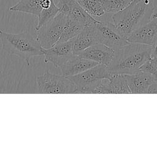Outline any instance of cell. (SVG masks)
<instances>
[{"mask_svg": "<svg viewBox=\"0 0 157 157\" xmlns=\"http://www.w3.org/2000/svg\"><path fill=\"white\" fill-rule=\"evenodd\" d=\"M94 27L98 43L115 51L129 43L127 39L115 28L112 21H99L94 24Z\"/></svg>", "mask_w": 157, "mask_h": 157, "instance_id": "obj_7", "label": "cell"}, {"mask_svg": "<svg viewBox=\"0 0 157 157\" xmlns=\"http://www.w3.org/2000/svg\"><path fill=\"white\" fill-rule=\"evenodd\" d=\"M152 47L129 42L115 51L110 64L107 66L110 75L132 74L140 72V66L151 58Z\"/></svg>", "mask_w": 157, "mask_h": 157, "instance_id": "obj_1", "label": "cell"}, {"mask_svg": "<svg viewBox=\"0 0 157 157\" xmlns=\"http://www.w3.org/2000/svg\"><path fill=\"white\" fill-rule=\"evenodd\" d=\"M155 59V67H156V69L157 71V58H154Z\"/></svg>", "mask_w": 157, "mask_h": 157, "instance_id": "obj_26", "label": "cell"}, {"mask_svg": "<svg viewBox=\"0 0 157 157\" xmlns=\"http://www.w3.org/2000/svg\"><path fill=\"white\" fill-rule=\"evenodd\" d=\"M151 0H132L121 11L112 15L115 28L126 39L134 30L147 23L154 13Z\"/></svg>", "mask_w": 157, "mask_h": 157, "instance_id": "obj_2", "label": "cell"}, {"mask_svg": "<svg viewBox=\"0 0 157 157\" xmlns=\"http://www.w3.org/2000/svg\"><path fill=\"white\" fill-rule=\"evenodd\" d=\"M131 93L145 94L147 93L148 89L152 83L154 76L150 74L139 72L132 74L124 75Z\"/></svg>", "mask_w": 157, "mask_h": 157, "instance_id": "obj_12", "label": "cell"}, {"mask_svg": "<svg viewBox=\"0 0 157 157\" xmlns=\"http://www.w3.org/2000/svg\"><path fill=\"white\" fill-rule=\"evenodd\" d=\"M147 93L157 94V76H154L153 81L148 89Z\"/></svg>", "mask_w": 157, "mask_h": 157, "instance_id": "obj_24", "label": "cell"}, {"mask_svg": "<svg viewBox=\"0 0 157 157\" xmlns=\"http://www.w3.org/2000/svg\"><path fill=\"white\" fill-rule=\"evenodd\" d=\"M66 15L58 13L52 20L36 29V39L44 48H49L58 42L61 35Z\"/></svg>", "mask_w": 157, "mask_h": 157, "instance_id": "obj_6", "label": "cell"}, {"mask_svg": "<svg viewBox=\"0 0 157 157\" xmlns=\"http://www.w3.org/2000/svg\"><path fill=\"white\" fill-rule=\"evenodd\" d=\"M115 53V51L111 48L102 44L97 43L81 51L77 55L107 66L113 59Z\"/></svg>", "mask_w": 157, "mask_h": 157, "instance_id": "obj_10", "label": "cell"}, {"mask_svg": "<svg viewBox=\"0 0 157 157\" xmlns=\"http://www.w3.org/2000/svg\"><path fill=\"white\" fill-rule=\"evenodd\" d=\"M111 94H129L131 91L124 75L115 74L109 77Z\"/></svg>", "mask_w": 157, "mask_h": 157, "instance_id": "obj_18", "label": "cell"}, {"mask_svg": "<svg viewBox=\"0 0 157 157\" xmlns=\"http://www.w3.org/2000/svg\"><path fill=\"white\" fill-rule=\"evenodd\" d=\"M151 58H157V40L155 43V44L151 46Z\"/></svg>", "mask_w": 157, "mask_h": 157, "instance_id": "obj_25", "label": "cell"}, {"mask_svg": "<svg viewBox=\"0 0 157 157\" xmlns=\"http://www.w3.org/2000/svg\"><path fill=\"white\" fill-rule=\"evenodd\" d=\"M94 24L84 27L74 38L73 53L74 55H77L81 51L98 43L96 36Z\"/></svg>", "mask_w": 157, "mask_h": 157, "instance_id": "obj_13", "label": "cell"}, {"mask_svg": "<svg viewBox=\"0 0 157 157\" xmlns=\"http://www.w3.org/2000/svg\"><path fill=\"white\" fill-rule=\"evenodd\" d=\"M75 1L76 0H59L56 5L59 9V13L67 15Z\"/></svg>", "mask_w": 157, "mask_h": 157, "instance_id": "obj_23", "label": "cell"}, {"mask_svg": "<svg viewBox=\"0 0 157 157\" xmlns=\"http://www.w3.org/2000/svg\"><path fill=\"white\" fill-rule=\"evenodd\" d=\"M76 1L88 13L98 21H102L106 14L101 0H76Z\"/></svg>", "mask_w": 157, "mask_h": 157, "instance_id": "obj_16", "label": "cell"}, {"mask_svg": "<svg viewBox=\"0 0 157 157\" xmlns=\"http://www.w3.org/2000/svg\"><path fill=\"white\" fill-rule=\"evenodd\" d=\"M132 0H101L102 7L106 13L113 14L127 7Z\"/></svg>", "mask_w": 157, "mask_h": 157, "instance_id": "obj_19", "label": "cell"}, {"mask_svg": "<svg viewBox=\"0 0 157 157\" xmlns=\"http://www.w3.org/2000/svg\"><path fill=\"white\" fill-rule=\"evenodd\" d=\"M140 71L146 72L153 75V76H157V71L156 69L155 59L153 58H151L146 62H145L140 67Z\"/></svg>", "mask_w": 157, "mask_h": 157, "instance_id": "obj_22", "label": "cell"}, {"mask_svg": "<svg viewBox=\"0 0 157 157\" xmlns=\"http://www.w3.org/2000/svg\"><path fill=\"white\" fill-rule=\"evenodd\" d=\"M84 27L77 21L66 15L61 35L58 42H63L74 38Z\"/></svg>", "mask_w": 157, "mask_h": 157, "instance_id": "obj_17", "label": "cell"}, {"mask_svg": "<svg viewBox=\"0 0 157 157\" xmlns=\"http://www.w3.org/2000/svg\"><path fill=\"white\" fill-rule=\"evenodd\" d=\"M0 40L7 53L20 58L28 66H29L30 59L42 55V47L28 33L12 34L0 30Z\"/></svg>", "mask_w": 157, "mask_h": 157, "instance_id": "obj_3", "label": "cell"}, {"mask_svg": "<svg viewBox=\"0 0 157 157\" xmlns=\"http://www.w3.org/2000/svg\"><path fill=\"white\" fill-rule=\"evenodd\" d=\"M74 38L63 42H57L49 48L42 47L44 63H51L55 67H60L73 55Z\"/></svg>", "mask_w": 157, "mask_h": 157, "instance_id": "obj_8", "label": "cell"}, {"mask_svg": "<svg viewBox=\"0 0 157 157\" xmlns=\"http://www.w3.org/2000/svg\"><path fill=\"white\" fill-rule=\"evenodd\" d=\"M110 74L106 66L98 64L78 74L68 77L74 83V93H92L93 90L104 78H109Z\"/></svg>", "mask_w": 157, "mask_h": 157, "instance_id": "obj_5", "label": "cell"}, {"mask_svg": "<svg viewBox=\"0 0 157 157\" xmlns=\"http://www.w3.org/2000/svg\"><path fill=\"white\" fill-rule=\"evenodd\" d=\"M59 13V9L54 3L47 9H43L40 11L38 17V23L36 29H39L49 21L52 20Z\"/></svg>", "mask_w": 157, "mask_h": 157, "instance_id": "obj_20", "label": "cell"}, {"mask_svg": "<svg viewBox=\"0 0 157 157\" xmlns=\"http://www.w3.org/2000/svg\"><path fill=\"white\" fill-rule=\"evenodd\" d=\"M37 92L41 94L74 93L75 87L68 77L46 72L36 78Z\"/></svg>", "mask_w": 157, "mask_h": 157, "instance_id": "obj_4", "label": "cell"}, {"mask_svg": "<svg viewBox=\"0 0 157 157\" xmlns=\"http://www.w3.org/2000/svg\"><path fill=\"white\" fill-rule=\"evenodd\" d=\"M54 4L53 0H20L11 6L9 10L21 12L38 17L43 9H47Z\"/></svg>", "mask_w": 157, "mask_h": 157, "instance_id": "obj_14", "label": "cell"}, {"mask_svg": "<svg viewBox=\"0 0 157 157\" xmlns=\"http://www.w3.org/2000/svg\"><path fill=\"white\" fill-rule=\"evenodd\" d=\"M66 16L69 17L83 27L99 21L88 13L76 1L72 5L70 12Z\"/></svg>", "mask_w": 157, "mask_h": 157, "instance_id": "obj_15", "label": "cell"}, {"mask_svg": "<svg viewBox=\"0 0 157 157\" xmlns=\"http://www.w3.org/2000/svg\"><path fill=\"white\" fill-rule=\"evenodd\" d=\"M92 93H102V94H110L111 93L110 87V81L109 78H103L96 87L93 90Z\"/></svg>", "mask_w": 157, "mask_h": 157, "instance_id": "obj_21", "label": "cell"}, {"mask_svg": "<svg viewBox=\"0 0 157 157\" xmlns=\"http://www.w3.org/2000/svg\"><path fill=\"white\" fill-rule=\"evenodd\" d=\"M97 63L80 57L77 55H73L66 62L60 66L62 75L71 77L78 74L94 66Z\"/></svg>", "mask_w": 157, "mask_h": 157, "instance_id": "obj_11", "label": "cell"}, {"mask_svg": "<svg viewBox=\"0 0 157 157\" xmlns=\"http://www.w3.org/2000/svg\"><path fill=\"white\" fill-rule=\"evenodd\" d=\"M128 42L153 46L157 40V13L150 20L132 32L127 37Z\"/></svg>", "mask_w": 157, "mask_h": 157, "instance_id": "obj_9", "label": "cell"}]
</instances>
